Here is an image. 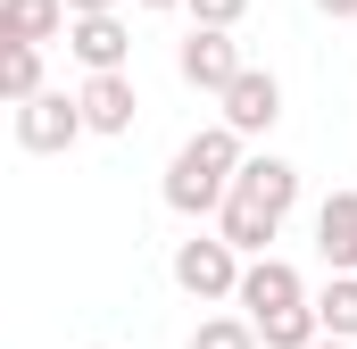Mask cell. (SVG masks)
Masks as SVG:
<instances>
[{
	"mask_svg": "<svg viewBox=\"0 0 357 349\" xmlns=\"http://www.w3.org/2000/svg\"><path fill=\"white\" fill-rule=\"evenodd\" d=\"M241 167H250L241 133H233V125H199L175 158H167V183H158V191H167L175 216H225V200H233Z\"/></svg>",
	"mask_w": 357,
	"mask_h": 349,
	"instance_id": "1",
	"label": "cell"
},
{
	"mask_svg": "<svg viewBox=\"0 0 357 349\" xmlns=\"http://www.w3.org/2000/svg\"><path fill=\"white\" fill-rule=\"evenodd\" d=\"M241 266L250 258L225 233H191V242H175L167 274H175V291H191V299H241Z\"/></svg>",
	"mask_w": 357,
	"mask_h": 349,
	"instance_id": "2",
	"label": "cell"
},
{
	"mask_svg": "<svg viewBox=\"0 0 357 349\" xmlns=\"http://www.w3.org/2000/svg\"><path fill=\"white\" fill-rule=\"evenodd\" d=\"M175 75H183L191 91H208V100H225V91L250 75V59H241V42H233V34H208V25H191V34L175 42Z\"/></svg>",
	"mask_w": 357,
	"mask_h": 349,
	"instance_id": "3",
	"label": "cell"
},
{
	"mask_svg": "<svg viewBox=\"0 0 357 349\" xmlns=\"http://www.w3.org/2000/svg\"><path fill=\"white\" fill-rule=\"evenodd\" d=\"M91 125H84V100L75 91H42V100H25L17 108V150H33V158H59V150H75Z\"/></svg>",
	"mask_w": 357,
	"mask_h": 349,
	"instance_id": "4",
	"label": "cell"
},
{
	"mask_svg": "<svg viewBox=\"0 0 357 349\" xmlns=\"http://www.w3.org/2000/svg\"><path fill=\"white\" fill-rule=\"evenodd\" d=\"M250 325H266V316H282V308H307V283H299V266L291 258H250L241 266V299H233Z\"/></svg>",
	"mask_w": 357,
	"mask_h": 349,
	"instance_id": "5",
	"label": "cell"
},
{
	"mask_svg": "<svg viewBox=\"0 0 357 349\" xmlns=\"http://www.w3.org/2000/svg\"><path fill=\"white\" fill-rule=\"evenodd\" d=\"M274 117H282V84H274V67H250L241 84L216 100V125H233L241 142H258V133H274Z\"/></svg>",
	"mask_w": 357,
	"mask_h": 349,
	"instance_id": "6",
	"label": "cell"
},
{
	"mask_svg": "<svg viewBox=\"0 0 357 349\" xmlns=\"http://www.w3.org/2000/svg\"><path fill=\"white\" fill-rule=\"evenodd\" d=\"M67 50L84 59V75H133L125 59H133V25L125 17H75L67 25Z\"/></svg>",
	"mask_w": 357,
	"mask_h": 349,
	"instance_id": "7",
	"label": "cell"
},
{
	"mask_svg": "<svg viewBox=\"0 0 357 349\" xmlns=\"http://www.w3.org/2000/svg\"><path fill=\"white\" fill-rule=\"evenodd\" d=\"M75 100H84V125H91V133H108V142L142 125V84H133V75H84Z\"/></svg>",
	"mask_w": 357,
	"mask_h": 349,
	"instance_id": "8",
	"label": "cell"
},
{
	"mask_svg": "<svg viewBox=\"0 0 357 349\" xmlns=\"http://www.w3.org/2000/svg\"><path fill=\"white\" fill-rule=\"evenodd\" d=\"M67 25H75V8H67V0H0V42L50 50V42H67Z\"/></svg>",
	"mask_w": 357,
	"mask_h": 349,
	"instance_id": "9",
	"label": "cell"
},
{
	"mask_svg": "<svg viewBox=\"0 0 357 349\" xmlns=\"http://www.w3.org/2000/svg\"><path fill=\"white\" fill-rule=\"evenodd\" d=\"M233 200H250V208H266V216H291V200H299V167L274 158V150H250V167H241V183H233Z\"/></svg>",
	"mask_w": 357,
	"mask_h": 349,
	"instance_id": "10",
	"label": "cell"
},
{
	"mask_svg": "<svg viewBox=\"0 0 357 349\" xmlns=\"http://www.w3.org/2000/svg\"><path fill=\"white\" fill-rule=\"evenodd\" d=\"M316 250H324L333 274H357V191H333L316 208Z\"/></svg>",
	"mask_w": 357,
	"mask_h": 349,
	"instance_id": "11",
	"label": "cell"
},
{
	"mask_svg": "<svg viewBox=\"0 0 357 349\" xmlns=\"http://www.w3.org/2000/svg\"><path fill=\"white\" fill-rule=\"evenodd\" d=\"M216 233H225V242H233L241 258H274V233H282V216H266V208H250V200H225Z\"/></svg>",
	"mask_w": 357,
	"mask_h": 349,
	"instance_id": "12",
	"label": "cell"
},
{
	"mask_svg": "<svg viewBox=\"0 0 357 349\" xmlns=\"http://www.w3.org/2000/svg\"><path fill=\"white\" fill-rule=\"evenodd\" d=\"M316 325H324L333 341H357V274H324V291H316Z\"/></svg>",
	"mask_w": 357,
	"mask_h": 349,
	"instance_id": "13",
	"label": "cell"
},
{
	"mask_svg": "<svg viewBox=\"0 0 357 349\" xmlns=\"http://www.w3.org/2000/svg\"><path fill=\"white\" fill-rule=\"evenodd\" d=\"M0 91H8V108H25V100H42V50H25V42H8L0 50Z\"/></svg>",
	"mask_w": 357,
	"mask_h": 349,
	"instance_id": "14",
	"label": "cell"
},
{
	"mask_svg": "<svg viewBox=\"0 0 357 349\" xmlns=\"http://www.w3.org/2000/svg\"><path fill=\"white\" fill-rule=\"evenodd\" d=\"M258 341H266V349H316V341H324L316 299H307V308H282V316H266V325H258Z\"/></svg>",
	"mask_w": 357,
	"mask_h": 349,
	"instance_id": "15",
	"label": "cell"
},
{
	"mask_svg": "<svg viewBox=\"0 0 357 349\" xmlns=\"http://www.w3.org/2000/svg\"><path fill=\"white\" fill-rule=\"evenodd\" d=\"M191 349H266L250 316H199L191 325Z\"/></svg>",
	"mask_w": 357,
	"mask_h": 349,
	"instance_id": "16",
	"label": "cell"
},
{
	"mask_svg": "<svg viewBox=\"0 0 357 349\" xmlns=\"http://www.w3.org/2000/svg\"><path fill=\"white\" fill-rule=\"evenodd\" d=\"M191 8V25H208V34H233L241 17H250V0H183Z\"/></svg>",
	"mask_w": 357,
	"mask_h": 349,
	"instance_id": "17",
	"label": "cell"
},
{
	"mask_svg": "<svg viewBox=\"0 0 357 349\" xmlns=\"http://www.w3.org/2000/svg\"><path fill=\"white\" fill-rule=\"evenodd\" d=\"M75 17H125V0H67Z\"/></svg>",
	"mask_w": 357,
	"mask_h": 349,
	"instance_id": "18",
	"label": "cell"
},
{
	"mask_svg": "<svg viewBox=\"0 0 357 349\" xmlns=\"http://www.w3.org/2000/svg\"><path fill=\"white\" fill-rule=\"evenodd\" d=\"M316 8H324V17H357V0H316Z\"/></svg>",
	"mask_w": 357,
	"mask_h": 349,
	"instance_id": "19",
	"label": "cell"
},
{
	"mask_svg": "<svg viewBox=\"0 0 357 349\" xmlns=\"http://www.w3.org/2000/svg\"><path fill=\"white\" fill-rule=\"evenodd\" d=\"M133 8H183V0H133Z\"/></svg>",
	"mask_w": 357,
	"mask_h": 349,
	"instance_id": "20",
	"label": "cell"
},
{
	"mask_svg": "<svg viewBox=\"0 0 357 349\" xmlns=\"http://www.w3.org/2000/svg\"><path fill=\"white\" fill-rule=\"evenodd\" d=\"M316 349H357V341H333V333H324V341H316Z\"/></svg>",
	"mask_w": 357,
	"mask_h": 349,
	"instance_id": "21",
	"label": "cell"
},
{
	"mask_svg": "<svg viewBox=\"0 0 357 349\" xmlns=\"http://www.w3.org/2000/svg\"><path fill=\"white\" fill-rule=\"evenodd\" d=\"M91 349H100V341H91Z\"/></svg>",
	"mask_w": 357,
	"mask_h": 349,
	"instance_id": "22",
	"label": "cell"
}]
</instances>
